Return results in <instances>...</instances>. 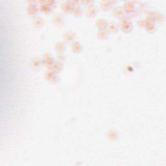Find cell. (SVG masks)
Instances as JSON below:
<instances>
[{
    "label": "cell",
    "mask_w": 166,
    "mask_h": 166,
    "mask_svg": "<svg viewBox=\"0 0 166 166\" xmlns=\"http://www.w3.org/2000/svg\"><path fill=\"white\" fill-rule=\"evenodd\" d=\"M66 45L63 42H58L54 45V50L58 53H63V52L66 50Z\"/></svg>",
    "instance_id": "obj_9"
},
{
    "label": "cell",
    "mask_w": 166,
    "mask_h": 166,
    "mask_svg": "<svg viewBox=\"0 0 166 166\" xmlns=\"http://www.w3.org/2000/svg\"><path fill=\"white\" fill-rule=\"evenodd\" d=\"M75 5L71 1H66L62 5V9L66 14H71L73 13Z\"/></svg>",
    "instance_id": "obj_5"
},
{
    "label": "cell",
    "mask_w": 166,
    "mask_h": 166,
    "mask_svg": "<svg viewBox=\"0 0 166 166\" xmlns=\"http://www.w3.org/2000/svg\"><path fill=\"white\" fill-rule=\"evenodd\" d=\"M116 1H103L101 4V9L104 10H108L110 9L111 8L114 7V5H115Z\"/></svg>",
    "instance_id": "obj_11"
},
{
    "label": "cell",
    "mask_w": 166,
    "mask_h": 166,
    "mask_svg": "<svg viewBox=\"0 0 166 166\" xmlns=\"http://www.w3.org/2000/svg\"><path fill=\"white\" fill-rule=\"evenodd\" d=\"M33 23L36 27H42L44 25V20L42 18L36 16L33 19Z\"/></svg>",
    "instance_id": "obj_18"
},
{
    "label": "cell",
    "mask_w": 166,
    "mask_h": 166,
    "mask_svg": "<svg viewBox=\"0 0 166 166\" xmlns=\"http://www.w3.org/2000/svg\"><path fill=\"white\" fill-rule=\"evenodd\" d=\"M56 57H57L56 59L58 60V62H61V63L64 62L65 61V60H66V57H65L63 53H59L58 56H57Z\"/></svg>",
    "instance_id": "obj_24"
},
{
    "label": "cell",
    "mask_w": 166,
    "mask_h": 166,
    "mask_svg": "<svg viewBox=\"0 0 166 166\" xmlns=\"http://www.w3.org/2000/svg\"><path fill=\"white\" fill-rule=\"evenodd\" d=\"M86 13V15L88 17L92 18V17L95 16L96 14L97 13V7L93 6V5H92V6H91V7H89L87 9Z\"/></svg>",
    "instance_id": "obj_14"
},
{
    "label": "cell",
    "mask_w": 166,
    "mask_h": 166,
    "mask_svg": "<svg viewBox=\"0 0 166 166\" xmlns=\"http://www.w3.org/2000/svg\"><path fill=\"white\" fill-rule=\"evenodd\" d=\"M123 9L124 10V11L128 12V13H132L134 12L135 10V7L134 5H133L132 2H126L124 4V7Z\"/></svg>",
    "instance_id": "obj_16"
},
{
    "label": "cell",
    "mask_w": 166,
    "mask_h": 166,
    "mask_svg": "<svg viewBox=\"0 0 166 166\" xmlns=\"http://www.w3.org/2000/svg\"><path fill=\"white\" fill-rule=\"evenodd\" d=\"M83 13V9L81 6L79 5H75V6L73 10V14L75 16H81Z\"/></svg>",
    "instance_id": "obj_20"
},
{
    "label": "cell",
    "mask_w": 166,
    "mask_h": 166,
    "mask_svg": "<svg viewBox=\"0 0 166 166\" xmlns=\"http://www.w3.org/2000/svg\"><path fill=\"white\" fill-rule=\"evenodd\" d=\"M44 66L42 60L39 58H35L32 60L31 66L34 69H40Z\"/></svg>",
    "instance_id": "obj_6"
},
{
    "label": "cell",
    "mask_w": 166,
    "mask_h": 166,
    "mask_svg": "<svg viewBox=\"0 0 166 166\" xmlns=\"http://www.w3.org/2000/svg\"><path fill=\"white\" fill-rule=\"evenodd\" d=\"M119 29V26L117 23L114 22H109L107 24V27H106V30H107L109 33H116Z\"/></svg>",
    "instance_id": "obj_12"
},
{
    "label": "cell",
    "mask_w": 166,
    "mask_h": 166,
    "mask_svg": "<svg viewBox=\"0 0 166 166\" xmlns=\"http://www.w3.org/2000/svg\"><path fill=\"white\" fill-rule=\"evenodd\" d=\"M27 12L31 16H35L38 12V8L35 4H30L27 7Z\"/></svg>",
    "instance_id": "obj_17"
},
{
    "label": "cell",
    "mask_w": 166,
    "mask_h": 166,
    "mask_svg": "<svg viewBox=\"0 0 166 166\" xmlns=\"http://www.w3.org/2000/svg\"><path fill=\"white\" fill-rule=\"evenodd\" d=\"M113 14L116 17H119L121 19H123V18H124V14H125V11L123 8L120 7H116L115 9L113 10Z\"/></svg>",
    "instance_id": "obj_10"
},
{
    "label": "cell",
    "mask_w": 166,
    "mask_h": 166,
    "mask_svg": "<svg viewBox=\"0 0 166 166\" xmlns=\"http://www.w3.org/2000/svg\"><path fill=\"white\" fill-rule=\"evenodd\" d=\"M42 61L44 63V66H46L48 69H52L55 64V61L53 58V56L51 55L50 53H46L44 54Z\"/></svg>",
    "instance_id": "obj_2"
},
{
    "label": "cell",
    "mask_w": 166,
    "mask_h": 166,
    "mask_svg": "<svg viewBox=\"0 0 166 166\" xmlns=\"http://www.w3.org/2000/svg\"><path fill=\"white\" fill-rule=\"evenodd\" d=\"M154 23L152 21H147V24L145 28L149 31H152L154 29Z\"/></svg>",
    "instance_id": "obj_23"
},
{
    "label": "cell",
    "mask_w": 166,
    "mask_h": 166,
    "mask_svg": "<svg viewBox=\"0 0 166 166\" xmlns=\"http://www.w3.org/2000/svg\"><path fill=\"white\" fill-rule=\"evenodd\" d=\"M119 26H120L122 31L125 33L131 32L132 30V28H133L132 23L129 20H127L126 18H123V19L121 20Z\"/></svg>",
    "instance_id": "obj_3"
},
{
    "label": "cell",
    "mask_w": 166,
    "mask_h": 166,
    "mask_svg": "<svg viewBox=\"0 0 166 166\" xmlns=\"http://www.w3.org/2000/svg\"><path fill=\"white\" fill-rule=\"evenodd\" d=\"M82 45L79 42L75 41L73 43L71 44V49L75 53H80V51H82Z\"/></svg>",
    "instance_id": "obj_13"
},
{
    "label": "cell",
    "mask_w": 166,
    "mask_h": 166,
    "mask_svg": "<svg viewBox=\"0 0 166 166\" xmlns=\"http://www.w3.org/2000/svg\"><path fill=\"white\" fill-rule=\"evenodd\" d=\"M53 22L54 23V24L56 26L61 27V26L64 25V23L65 22V19L62 15L58 14L54 16Z\"/></svg>",
    "instance_id": "obj_8"
},
{
    "label": "cell",
    "mask_w": 166,
    "mask_h": 166,
    "mask_svg": "<svg viewBox=\"0 0 166 166\" xmlns=\"http://www.w3.org/2000/svg\"><path fill=\"white\" fill-rule=\"evenodd\" d=\"M46 79L53 84H56L59 82V77L56 73L52 69H48L44 74Z\"/></svg>",
    "instance_id": "obj_1"
},
{
    "label": "cell",
    "mask_w": 166,
    "mask_h": 166,
    "mask_svg": "<svg viewBox=\"0 0 166 166\" xmlns=\"http://www.w3.org/2000/svg\"><path fill=\"white\" fill-rule=\"evenodd\" d=\"M52 69H53L56 73L61 72L62 70L63 69V64H62V63H61V62H56Z\"/></svg>",
    "instance_id": "obj_22"
},
{
    "label": "cell",
    "mask_w": 166,
    "mask_h": 166,
    "mask_svg": "<svg viewBox=\"0 0 166 166\" xmlns=\"http://www.w3.org/2000/svg\"><path fill=\"white\" fill-rule=\"evenodd\" d=\"M108 137L112 140H116L118 137V132L114 130H111L108 132Z\"/></svg>",
    "instance_id": "obj_21"
},
{
    "label": "cell",
    "mask_w": 166,
    "mask_h": 166,
    "mask_svg": "<svg viewBox=\"0 0 166 166\" xmlns=\"http://www.w3.org/2000/svg\"><path fill=\"white\" fill-rule=\"evenodd\" d=\"M146 24H147V21H145V20H142L138 22L139 27H141L145 28V27H146Z\"/></svg>",
    "instance_id": "obj_25"
},
{
    "label": "cell",
    "mask_w": 166,
    "mask_h": 166,
    "mask_svg": "<svg viewBox=\"0 0 166 166\" xmlns=\"http://www.w3.org/2000/svg\"><path fill=\"white\" fill-rule=\"evenodd\" d=\"M97 36L101 40H105L109 36V32L106 29L99 30L97 32Z\"/></svg>",
    "instance_id": "obj_19"
},
{
    "label": "cell",
    "mask_w": 166,
    "mask_h": 166,
    "mask_svg": "<svg viewBox=\"0 0 166 166\" xmlns=\"http://www.w3.org/2000/svg\"><path fill=\"white\" fill-rule=\"evenodd\" d=\"M83 3L85 5V6H87V7H91L92 6V4L93 3V1H85V2H83Z\"/></svg>",
    "instance_id": "obj_26"
},
{
    "label": "cell",
    "mask_w": 166,
    "mask_h": 166,
    "mask_svg": "<svg viewBox=\"0 0 166 166\" xmlns=\"http://www.w3.org/2000/svg\"><path fill=\"white\" fill-rule=\"evenodd\" d=\"M76 38H77L76 34L74 32H72V31H67V32L65 33L63 36L64 41L66 43H69V44L73 43L74 42H75Z\"/></svg>",
    "instance_id": "obj_4"
},
{
    "label": "cell",
    "mask_w": 166,
    "mask_h": 166,
    "mask_svg": "<svg viewBox=\"0 0 166 166\" xmlns=\"http://www.w3.org/2000/svg\"><path fill=\"white\" fill-rule=\"evenodd\" d=\"M107 24L108 22L104 19L97 20V22H96V26H97V27L99 29V30L106 29Z\"/></svg>",
    "instance_id": "obj_15"
},
{
    "label": "cell",
    "mask_w": 166,
    "mask_h": 166,
    "mask_svg": "<svg viewBox=\"0 0 166 166\" xmlns=\"http://www.w3.org/2000/svg\"><path fill=\"white\" fill-rule=\"evenodd\" d=\"M39 9L41 12L45 13V14H49L51 12L53 8H52V5L49 4L48 2H43L40 5Z\"/></svg>",
    "instance_id": "obj_7"
}]
</instances>
